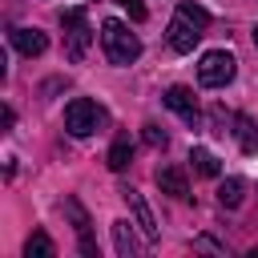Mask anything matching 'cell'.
<instances>
[{
    "mask_svg": "<svg viewBox=\"0 0 258 258\" xmlns=\"http://www.w3.org/2000/svg\"><path fill=\"white\" fill-rule=\"evenodd\" d=\"M8 40H12V48L24 52V56H40V52L48 48V36H44L40 28H12Z\"/></svg>",
    "mask_w": 258,
    "mask_h": 258,
    "instance_id": "52a82bcc",
    "label": "cell"
},
{
    "mask_svg": "<svg viewBox=\"0 0 258 258\" xmlns=\"http://www.w3.org/2000/svg\"><path fill=\"white\" fill-rule=\"evenodd\" d=\"M101 44H105V56L109 64H133L141 56V40L129 32V24L121 20H105L101 24Z\"/></svg>",
    "mask_w": 258,
    "mask_h": 258,
    "instance_id": "6da1fadb",
    "label": "cell"
},
{
    "mask_svg": "<svg viewBox=\"0 0 258 258\" xmlns=\"http://www.w3.org/2000/svg\"><path fill=\"white\" fill-rule=\"evenodd\" d=\"M101 125H105V109H101L97 101L77 97V101L64 105V129H69L73 137H89V133H97Z\"/></svg>",
    "mask_w": 258,
    "mask_h": 258,
    "instance_id": "7a4b0ae2",
    "label": "cell"
},
{
    "mask_svg": "<svg viewBox=\"0 0 258 258\" xmlns=\"http://www.w3.org/2000/svg\"><path fill=\"white\" fill-rule=\"evenodd\" d=\"M113 246L121 258H137V238H133L129 222H113Z\"/></svg>",
    "mask_w": 258,
    "mask_h": 258,
    "instance_id": "4fadbf2b",
    "label": "cell"
},
{
    "mask_svg": "<svg viewBox=\"0 0 258 258\" xmlns=\"http://www.w3.org/2000/svg\"><path fill=\"white\" fill-rule=\"evenodd\" d=\"M125 12H129V20H145V4L141 0H117Z\"/></svg>",
    "mask_w": 258,
    "mask_h": 258,
    "instance_id": "ac0fdd59",
    "label": "cell"
},
{
    "mask_svg": "<svg viewBox=\"0 0 258 258\" xmlns=\"http://www.w3.org/2000/svg\"><path fill=\"white\" fill-rule=\"evenodd\" d=\"M24 254H28V258H52V254H56V246H52V238H48V234H40V230H36V234L24 242Z\"/></svg>",
    "mask_w": 258,
    "mask_h": 258,
    "instance_id": "2e32d148",
    "label": "cell"
},
{
    "mask_svg": "<svg viewBox=\"0 0 258 258\" xmlns=\"http://www.w3.org/2000/svg\"><path fill=\"white\" fill-rule=\"evenodd\" d=\"M189 161H194V169H198L202 177H218V173H222V165H218V157H214L210 149H194Z\"/></svg>",
    "mask_w": 258,
    "mask_h": 258,
    "instance_id": "9a60e30c",
    "label": "cell"
},
{
    "mask_svg": "<svg viewBox=\"0 0 258 258\" xmlns=\"http://www.w3.org/2000/svg\"><path fill=\"white\" fill-rule=\"evenodd\" d=\"M254 44H258V28H254Z\"/></svg>",
    "mask_w": 258,
    "mask_h": 258,
    "instance_id": "ffe728a7",
    "label": "cell"
},
{
    "mask_svg": "<svg viewBox=\"0 0 258 258\" xmlns=\"http://www.w3.org/2000/svg\"><path fill=\"white\" fill-rule=\"evenodd\" d=\"M157 189L169 194V198H189V181H185V173L177 165H161L157 169Z\"/></svg>",
    "mask_w": 258,
    "mask_h": 258,
    "instance_id": "9c48e42d",
    "label": "cell"
},
{
    "mask_svg": "<svg viewBox=\"0 0 258 258\" xmlns=\"http://www.w3.org/2000/svg\"><path fill=\"white\" fill-rule=\"evenodd\" d=\"M234 73H238V64H234V56H230L226 48L206 52V56H202V64H198V81H202L206 89H222V85H230V81H234Z\"/></svg>",
    "mask_w": 258,
    "mask_h": 258,
    "instance_id": "277c9868",
    "label": "cell"
},
{
    "mask_svg": "<svg viewBox=\"0 0 258 258\" xmlns=\"http://www.w3.org/2000/svg\"><path fill=\"white\" fill-rule=\"evenodd\" d=\"M145 141H149V145L157 149V145H165V133H161L157 125H145Z\"/></svg>",
    "mask_w": 258,
    "mask_h": 258,
    "instance_id": "d6986e66",
    "label": "cell"
},
{
    "mask_svg": "<svg viewBox=\"0 0 258 258\" xmlns=\"http://www.w3.org/2000/svg\"><path fill=\"white\" fill-rule=\"evenodd\" d=\"M64 214L73 218V226H77V234H81V250H85L89 258H97V246H93V238H89V214L81 210V202L69 198V202H64Z\"/></svg>",
    "mask_w": 258,
    "mask_h": 258,
    "instance_id": "30bf717a",
    "label": "cell"
},
{
    "mask_svg": "<svg viewBox=\"0 0 258 258\" xmlns=\"http://www.w3.org/2000/svg\"><path fill=\"white\" fill-rule=\"evenodd\" d=\"M165 105L189 125V129H198L202 125V109H198V97L185 89V85H173V89H165Z\"/></svg>",
    "mask_w": 258,
    "mask_h": 258,
    "instance_id": "5b68a950",
    "label": "cell"
},
{
    "mask_svg": "<svg viewBox=\"0 0 258 258\" xmlns=\"http://www.w3.org/2000/svg\"><path fill=\"white\" fill-rule=\"evenodd\" d=\"M198 40H202V28L177 12V16L169 20V48H173V52H194Z\"/></svg>",
    "mask_w": 258,
    "mask_h": 258,
    "instance_id": "8992f818",
    "label": "cell"
},
{
    "mask_svg": "<svg viewBox=\"0 0 258 258\" xmlns=\"http://www.w3.org/2000/svg\"><path fill=\"white\" fill-rule=\"evenodd\" d=\"M129 161H133V141L121 133V137L113 141V149H109V169H117V173H121Z\"/></svg>",
    "mask_w": 258,
    "mask_h": 258,
    "instance_id": "5bb4252c",
    "label": "cell"
},
{
    "mask_svg": "<svg viewBox=\"0 0 258 258\" xmlns=\"http://www.w3.org/2000/svg\"><path fill=\"white\" fill-rule=\"evenodd\" d=\"M242 198H246V181H242V177H226V181L218 185V202H222L226 210H238Z\"/></svg>",
    "mask_w": 258,
    "mask_h": 258,
    "instance_id": "7c38bea8",
    "label": "cell"
},
{
    "mask_svg": "<svg viewBox=\"0 0 258 258\" xmlns=\"http://www.w3.org/2000/svg\"><path fill=\"white\" fill-rule=\"evenodd\" d=\"M60 24H64V52L69 60H81L89 52V20H85V8H60Z\"/></svg>",
    "mask_w": 258,
    "mask_h": 258,
    "instance_id": "3957f363",
    "label": "cell"
},
{
    "mask_svg": "<svg viewBox=\"0 0 258 258\" xmlns=\"http://www.w3.org/2000/svg\"><path fill=\"white\" fill-rule=\"evenodd\" d=\"M177 12H181L185 20H194L198 28H206V24H210V12H206L202 4H194V0H181V4H177Z\"/></svg>",
    "mask_w": 258,
    "mask_h": 258,
    "instance_id": "e0dca14e",
    "label": "cell"
},
{
    "mask_svg": "<svg viewBox=\"0 0 258 258\" xmlns=\"http://www.w3.org/2000/svg\"><path fill=\"white\" fill-rule=\"evenodd\" d=\"M121 198L129 202V210H133V218H137V226H141V234L153 242L157 238V222H153V214H149V206H145V198L137 194V189H121Z\"/></svg>",
    "mask_w": 258,
    "mask_h": 258,
    "instance_id": "ba28073f",
    "label": "cell"
},
{
    "mask_svg": "<svg viewBox=\"0 0 258 258\" xmlns=\"http://www.w3.org/2000/svg\"><path fill=\"white\" fill-rule=\"evenodd\" d=\"M234 133H238L242 153H258V121H254V117L238 113V117H234Z\"/></svg>",
    "mask_w": 258,
    "mask_h": 258,
    "instance_id": "8fae6325",
    "label": "cell"
}]
</instances>
